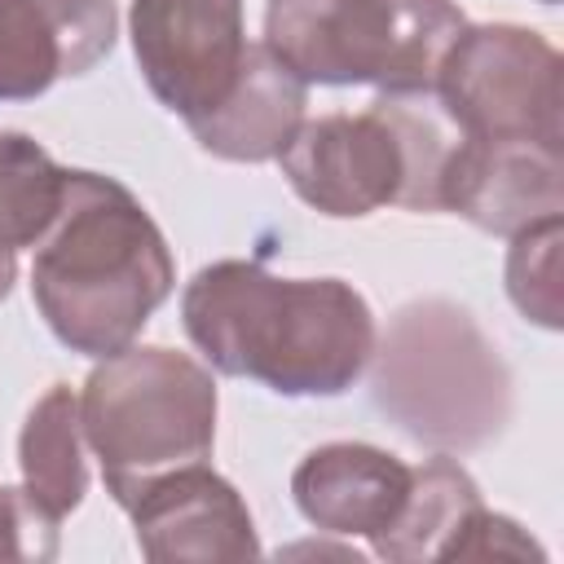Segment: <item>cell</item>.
Listing matches in <instances>:
<instances>
[{
  "instance_id": "cell-1",
  "label": "cell",
  "mask_w": 564,
  "mask_h": 564,
  "mask_svg": "<svg viewBox=\"0 0 564 564\" xmlns=\"http://www.w3.org/2000/svg\"><path fill=\"white\" fill-rule=\"evenodd\" d=\"M203 361L278 397H344L375 357V313L344 278H282L256 260L203 264L181 291Z\"/></svg>"
},
{
  "instance_id": "cell-2",
  "label": "cell",
  "mask_w": 564,
  "mask_h": 564,
  "mask_svg": "<svg viewBox=\"0 0 564 564\" xmlns=\"http://www.w3.org/2000/svg\"><path fill=\"white\" fill-rule=\"evenodd\" d=\"M44 326L79 357H110L145 330L176 286V264L145 203L115 176L66 167L53 225L31 247Z\"/></svg>"
},
{
  "instance_id": "cell-3",
  "label": "cell",
  "mask_w": 564,
  "mask_h": 564,
  "mask_svg": "<svg viewBox=\"0 0 564 564\" xmlns=\"http://www.w3.org/2000/svg\"><path fill=\"white\" fill-rule=\"evenodd\" d=\"M458 145L436 93H383L357 115H317L278 154L286 185L322 216L357 220L379 207L441 212V172Z\"/></svg>"
},
{
  "instance_id": "cell-4",
  "label": "cell",
  "mask_w": 564,
  "mask_h": 564,
  "mask_svg": "<svg viewBox=\"0 0 564 564\" xmlns=\"http://www.w3.org/2000/svg\"><path fill=\"white\" fill-rule=\"evenodd\" d=\"M216 410V379L189 352L128 344L97 357L79 392V427L106 494L128 511L154 480L207 463Z\"/></svg>"
},
{
  "instance_id": "cell-5",
  "label": "cell",
  "mask_w": 564,
  "mask_h": 564,
  "mask_svg": "<svg viewBox=\"0 0 564 564\" xmlns=\"http://www.w3.org/2000/svg\"><path fill=\"white\" fill-rule=\"evenodd\" d=\"M375 405L419 445L458 454L511 419V370L480 322L449 300H414L375 339Z\"/></svg>"
},
{
  "instance_id": "cell-6",
  "label": "cell",
  "mask_w": 564,
  "mask_h": 564,
  "mask_svg": "<svg viewBox=\"0 0 564 564\" xmlns=\"http://www.w3.org/2000/svg\"><path fill=\"white\" fill-rule=\"evenodd\" d=\"M467 26L454 0H269L264 48L304 84L432 93Z\"/></svg>"
},
{
  "instance_id": "cell-7",
  "label": "cell",
  "mask_w": 564,
  "mask_h": 564,
  "mask_svg": "<svg viewBox=\"0 0 564 564\" xmlns=\"http://www.w3.org/2000/svg\"><path fill=\"white\" fill-rule=\"evenodd\" d=\"M560 70V48L542 31L467 22L449 44L432 93L463 137L564 145Z\"/></svg>"
},
{
  "instance_id": "cell-8",
  "label": "cell",
  "mask_w": 564,
  "mask_h": 564,
  "mask_svg": "<svg viewBox=\"0 0 564 564\" xmlns=\"http://www.w3.org/2000/svg\"><path fill=\"white\" fill-rule=\"evenodd\" d=\"M128 35L145 88L185 123L225 101L251 44L242 0H132Z\"/></svg>"
},
{
  "instance_id": "cell-9",
  "label": "cell",
  "mask_w": 564,
  "mask_h": 564,
  "mask_svg": "<svg viewBox=\"0 0 564 564\" xmlns=\"http://www.w3.org/2000/svg\"><path fill=\"white\" fill-rule=\"evenodd\" d=\"M441 212L511 238L564 212V145L463 137L441 172Z\"/></svg>"
},
{
  "instance_id": "cell-10",
  "label": "cell",
  "mask_w": 564,
  "mask_h": 564,
  "mask_svg": "<svg viewBox=\"0 0 564 564\" xmlns=\"http://www.w3.org/2000/svg\"><path fill=\"white\" fill-rule=\"evenodd\" d=\"M137 546L154 564H212L256 560L260 538L242 494L207 463L154 480L132 507Z\"/></svg>"
},
{
  "instance_id": "cell-11",
  "label": "cell",
  "mask_w": 564,
  "mask_h": 564,
  "mask_svg": "<svg viewBox=\"0 0 564 564\" xmlns=\"http://www.w3.org/2000/svg\"><path fill=\"white\" fill-rule=\"evenodd\" d=\"M119 31L115 0H0V101L88 75Z\"/></svg>"
},
{
  "instance_id": "cell-12",
  "label": "cell",
  "mask_w": 564,
  "mask_h": 564,
  "mask_svg": "<svg viewBox=\"0 0 564 564\" xmlns=\"http://www.w3.org/2000/svg\"><path fill=\"white\" fill-rule=\"evenodd\" d=\"M414 467L366 441H330L300 458L291 498L300 516L335 538L375 542L401 511Z\"/></svg>"
},
{
  "instance_id": "cell-13",
  "label": "cell",
  "mask_w": 564,
  "mask_h": 564,
  "mask_svg": "<svg viewBox=\"0 0 564 564\" xmlns=\"http://www.w3.org/2000/svg\"><path fill=\"white\" fill-rule=\"evenodd\" d=\"M308 84L286 70L264 40L247 44L242 70L234 79V88L225 93V101L198 119H189V137L198 141V150H207L212 159L225 163H269L286 150V141L295 137V128L308 119Z\"/></svg>"
},
{
  "instance_id": "cell-14",
  "label": "cell",
  "mask_w": 564,
  "mask_h": 564,
  "mask_svg": "<svg viewBox=\"0 0 564 564\" xmlns=\"http://www.w3.org/2000/svg\"><path fill=\"white\" fill-rule=\"evenodd\" d=\"M84 427H79V392L53 383L26 414L18 432V467L22 489L53 516L66 520L88 494V463H84Z\"/></svg>"
},
{
  "instance_id": "cell-15",
  "label": "cell",
  "mask_w": 564,
  "mask_h": 564,
  "mask_svg": "<svg viewBox=\"0 0 564 564\" xmlns=\"http://www.w3.org/2000/svg\"><path fill=\"white\" fill-rule=\"evenodd\" d=\"M476 507H485L476 480L449 454H436L414 467L397 520L370 542V551L379 560H449Z\"/></svg>"
},
{
  "instance_id": "cell-16",
  "label": "cell",
  "mask_w": 564,
  "mask_h": 564,
  "mask_svg": "<svg viewBox=\"0 0 564 564\" xmlns=\"http://www.w3.org/2000/svg\"><path fill=\"white\" fill-rule=\"evenodd\" d=\"M66 167L26 132H0V300L18 278V256L44 238L62 207Z\"/></svg>"
},
{
  "instance_id": "cell-17",
  "label": "cell",
  "mask_w": 564,
  "mask_h": 564,
  "mask_svg": "<svg viewBox=\"0 0 564 564\" xmlns=\"http://www.w3.org/2000/svg\"><path fill=\"white\" fill-rule=\"evenodd\" d=\"M560 238H564V216H546L511 234L507 251V295L542 330L564 326V304H560Z\"/></svg>"
},
{
  "instance_id": "cell-18",
  "label": "cell",
  "mask_w": 564,
  "mask_h": 564,
  "mask_svg": "<svg viewBox=\"0 0 564 564\" xmlns=\"http://www.w3.org/2000/svg\"><path fill=\"white\" fill-rule=\"evenodd\" d=\"M57 524L22 485H0V560H53Z\"/></svg>"
},
{
  "instance_id": "cell-19",
  "label": "cell",
  "mask_w": 564,
  "mask_h": 564,
  "mask_svg": "<svg viewBox=\"0 0 564 564\" xmlns=\"http://www.w3.org/2000/svg\"><path fill=\"white\" fill-rule=\"evenodd\" d=\"M449 560H546V551L511 520L489 507H476L467 529L458 533Z\"/></svg>"
},
{
  "instance_id": "cell-20",
  "label": "cell",
  "mask_w": 564,
  "mask_h": 564,
  "mask_svg": "<svg viewBox=\"0 0 564 564\" xmlns=\"http://www.w3.org/2000/svg\"><path fill=\"white\" fill-rule=\"evenodd\" d=\"M538 4H560V0H538Z\"/></svg>"
}]
</instances>
